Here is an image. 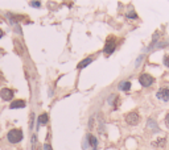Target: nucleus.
I'll return each mask as SVG.
<instances>
[{
	"mask_svg": "<svg viewBox=\"0 0 169 150\" xmlns=\"http://www.w3.org/2000/svg\"><path fill=\"white\" fill-rule=\"evenodd\" d=\"M25 107V101L24 100H15V101H12L9 105V108L11 109H15V108H24Z\"/></svg>",
	"mask_w": 169,
	"mask_h": 150,
	"instance_id": "0eeeda50",
	"label": "nucleus"
},
{
	"mask_svg": "<svg viewBox=\"0 0 169 150\" xmlns=\"http://www.w3.org/2000/svg\"><path fill=\"white\" fill-rule=\"evenodd\" d=\"M139 121H140V116L138 112H129L125 116V123L129 124V125H138Z\"/></svg>",
	"mask_w": 169,
	"mask_h": 150,
	"instance_id": "20e7f679",
	"label": "nucleus"
},
{
	"mask_svg": "<svg viewBox=\"0 0 169 150\" xmlns=\"http://www.w3.org/2000/svg\"><path fill=\"white\" fill-rule=\"evenodd\" d=\"M44 150H53V149H52V146H50L49 144H45L44 145Z\"/></svg>",
	"mask_w": 169,
	"mask_h": 150,
	"instance_id": "a211bd4d",
	"label": "nucleus"
},
{
	"mask_svg": "<svg viewBox=\"0 0 169 150\" xmlns=\"http://www.w3.org/2000/svg\"><path fill=\"white\" fill-rule=\"evenodd\" d=\"M156 97L161 101H169V87H161V88L157 91Z\"/></svg>",
	"mask_w": 169,
	"mask_h": 150,
	"instance_id": "39448f33",
	"label": "nucleus"
},
{
	"mask_svg": "<svg viewBox=\"0 0 169 150\" xmlns=\"http://www.w3.org/2000/svg\"><path fill=\"white\" fill-rule=\"evenodd\" d=\"M31 5H33V7H36V8H38V7H40V3H38V2H31Z\"/></svg>",
	"mask_w": 169,
	"mask_h": 150,
	"instance_id": "f3484780",
	"label": "nucleus"
},
{
	"mask_svg": "<svg viewBox=\"0 0 169 150\" xmlns=\"http://www.w3.org/2000/svg\"><path fill=\"white\" fill-rule=\"evenodd\" d=\"M0 96H2L3 100L11 101L13 99V91L9 90V88H3L2 91H0Z\"/></svg>",
	"mask_w": 169,
	"mask_h": 150,
	"instance_id": "423d86ee",
	"label": "nucleus"
},
{
	"mask_svg": "<svg viewBox=\"0 0 169 150\" xmlns=\"http://www.w3.org/2000/svg\"><path fill=\"white\" fill-rule=\"evenodd\" d=\"M115 47H116V40H115L114 37H109L106 41V45H105V54L106 56H110V54L114 53Z\"/></svg>",
	"mask_w": 169,
	"mask_h": 150,
	"instance_id": "f03ea898",
	"label": "nucleus"
},
{
	"mask_svg": "<svg viewBox=\"0 0 169 150\" xmlns=\"http://www.w3.org/2000/svg\"><path fill=\"white\" fill-rule=\"evenodd\" d=\"M120 88L123 91H129V88H131V82H124L120 85Z\"/></svg>",
	"mask_w": 169,
	"mask_h": 150,
	"instance_id": "f8f14e48",
	"label": "nucleus"
},
{
	"mask_svg": "<svg viewBox=\"0 0 169 150\" xmlns=\"http://www.w3.org/2000/svg\"><path fill=\"white\" fill-rule=\"evenodd\" d=\"M164 65L167 66V67H169V56H165L164 57Z\"/></svg>",
	"mask_w": 169,
	"mask_h": 150,
	"instance_id": "4468645a",
	"label": "nucleus"
},
{
	"mask_svg": "<svg viewBox=\"0 0 169 150\" xmlns=\"http://www.w3.org/2000/svg\"><path fill=\"white\" fill-rule=\"evenodd\" d=\"M139 82L143 87H149L154 83V79H153V76L149 75V74H141L140 78H139Z\"/></svg>",
	"mask_w": 169,
	"mask_h": 150,
	"instance_id": "7ed1b4c3",
	"label": "nucleus"
},
{
	"mask_svg": "<svg viewBox=\"0 0 169 150\" xmlns=\"http://www.w3.org/2000/svg\"><path fill=\"white\" fill-rule=\"evenodd\" d=\"M32 149L36 150V136L32 137Z\"/></svg>",
	"mask_w": 169,
	"mask_h": 150,
	"instance_id": "2eb2a0df",
	"label": "nucleus"
},
{
	"mask_svg": "<svg viewBox=\"0 0 169 150\" xmlns=\"http://www.w3.org/2000/svg\"><path fill=\"white\" fill-rule=\"evenodd\" d=\"M91 62H93V57H89V58H86L85 61L80 62V63H78V66H77V67H78V69H83V67H86V66H87L89 63H91Z\"/></svg>",
	"mask_w": 169,
	"mask_h": 150,
	"instance_id": "9d476101",
	"label": "nucleus"
},
{
	"mask_svg": "<svg viewBox=\"0 0 169 150\" xmlns=\"http://www.w3.org/2000/svg\"><path fill=\"white\" fill-rule=\"evenodd\" d=\"M127 16L129 17V19H138V14H136L135 12H129V13L127 14Z\"/></svg>",
	"mask_w": 169,
	"mask_h": 150,
	"instance_id": "ddd939ff",
	"label": "nucleus"
},
{
	"mask_svg": "<svg viewBox=\"0 0 169 150\" xmlns=\"http://www.w3.org/2000/svg\"><path fill=\"white\" fill-rule=\"evenodd\" d=\"M48 120H49L48 115H46V113H42V115L38 116V125H45V124L48 123Z\"/></svg>",
	"mask_w": 169,
	"mask_h": 150,
	"instance_id": "1a4fd4ad",
	"label": "nucleus"
},
{
	"mask_svg": "<svg viewBox=\"0 0 169 150\" xmlns=\"http://www.w3.org/2000/svg\"><path fill=\"white\" fill-rule=\"evenodd\" d=\"M3 34H4V33H3V30H2V29H0V38L3 37Z\"/></svg>",
	"mask_w": 169,
	"mask_h": 150,
	"instance_id": "6ab92c4d",
	"label": "nucleus"
},
{
	"mask_svg": "<svg viewBox=\"0 0 169 150\" xmlns=\"http://www.w3.org/2000/svg\"><path fill=\"white\" fill-rule=\"evenodd\" d=\"M165 125L169 128V112H168V115L165 116Z\"/></svg>",
	"mask_w": 169,
	"mask_h": 150,
	"instance_id": "dca6fc26",
	"label": "nucleus"
},
{
	"mask_svg": "<svg viewBox=\"0 0 169 150\" xmlns=\"http://www.w3.org/2000/svg\"><path fill=\"white\" fill-rule=\"evenodd\" d=\"M165 144H167V140L163 137V138H159V140L153 141L152 142V146H153V148H164Z\"/></svg>",
	"mask_w": 169,
	"mask_h": 150,
	"instance_id": "6e6552de",
	"label": "nucleus"
},
{
	"mask_svg": "<svg viewBox=\"0 0 169 150\" xmlns=\"http://www.w3.org/2000/svg\"><path fill=\"white\" fill-rule=\"evenodd\" d=\"M89 141H90V145L93 146V149H96V145H98V141H96V138L94 136H89Z\"/></svg>",
	"mask_w": 169,
	"mask_h": 150,
	"instance_id": "9b49d317",
	"label": "nucleus"
},
{
	"mask_svg": "<svg viewBox=\"0 0 169 150\" xmlns=\"http://www.w3.org/2000/svg\"><path fill=\"white\" fill-rule=\"evenodd\" d=\"M7 138H8V141L11 144H17V142H20L23 140V132L20 129H12L8 132V134H7Z\"/></svg>",
	"mask_w": 169,
	"mask_h": 150,
	"instance_id": "f257e3e1",
	"label": "nucleus"
}]
</instances>
